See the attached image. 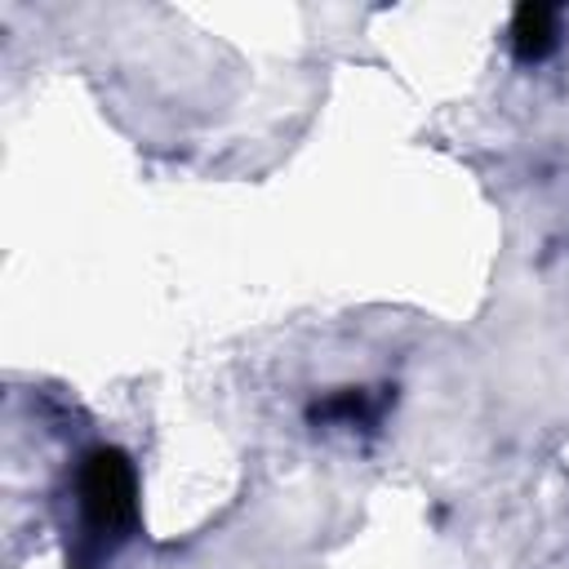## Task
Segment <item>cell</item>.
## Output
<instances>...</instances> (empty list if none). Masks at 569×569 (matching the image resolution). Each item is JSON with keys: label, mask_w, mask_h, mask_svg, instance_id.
Wrapping results in <instances>:
<instances>
[{"label": "cell", "mask_w": 569, "mask_h": 569, "mask_svg": "<svg viewBox=\"0 0 569 569\" xmlns=\"http://www.w3.org/2000/svg\"><path fill=\"white\" fill-rule=\"evenodd\" d=\"M138 485H133V467L120 449H93L80 467V507L89 516L93 529L102 533H120L133 525L138 511Z\"/></svg>", "instance_id": "1"}, {"label": "cell", "mask_w": 569, "mask_h": 569, "mask_svg": "<svg viewBox=\"0 0 569 569\" xmlns=\"http://www.w3.org/2000/svg\"><path fill=\"white\" fill-rule=\"evenodd\" d=\"M556 22H560L556 9H547V4H520L516 18H511V44H516V53L525 62L551 53L556 49Z\"/></svg>", "instance_id": "2"}]
</instances>
